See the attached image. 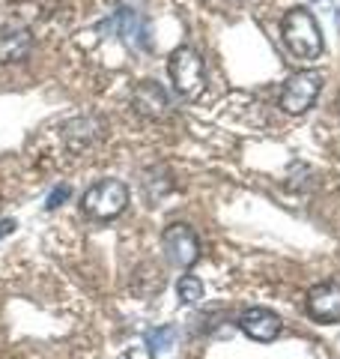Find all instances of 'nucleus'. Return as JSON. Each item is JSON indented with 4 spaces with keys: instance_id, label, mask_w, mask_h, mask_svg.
<instances>
[{
    "instance_id": "1",
    "label": "nucleus",
    "mask_w": 340,
    "mask_h": 359,
    "mask_svg": "<svg viewBox=\"0 0 340 359\" xmlns=\"http://www.w3.org/2000/svg\"><path fill=\"white\" fill-rule=\"evenodd\" d=\"M281 36H283V45L290 48V54L292 57H299V60H316L323 54L320 25H316V18L304 6H296V9H290V13L283 15Z\"/></svg>"
},
{
    "instance_id": "2",
    "label": "nucleus",
    "mask_w": 340,
    "mask_h": 359,
    "mask_svg": "<svg viewBox=\"0 0 340 359\" xmlns=\"http://www.w3.org/2000/svg\"><path fill=\"white\" fill-rule=\"evenodd\" d=\"M167 72L170 81H173V90L183 99H197L206 87V66H203V57L191 45H179L176 51H170Z\"/></svg>"
},
{
    "instance_id": "3",
    "label": "nucleus",
    "mask_w": 340,
    "mask_h": 359,
    "mask_svg": "<svg viewBox=\"0 0 340 359\" xmlns=\"http://www.w3.org/2000/svg\"><path fill=\"white\" fill-rule=\"evenodd\" d=\"M129 207V186L122 180H99L84 192L81 210L93 219H117Z\"/></svg>"
},
{
    "instance_id": "4",
    "label": "nucleus",
    "mask_w": 340,
    "mask_h": 359,
    "mask_svg": "<svg viewBox=\"0 0 340 359\" xmlns=\"http://www.w3.org/2000/svg\"><path fill=\"white\" fill-rule=\"evenodd\" d=\"M320 87H323V72H316V69L292 72L281 87L278 102H281V108L287 111V114H302V111H308L313 105Z\"/></svg>"
},
{
    "instance_id": "5",
    "label": "nucleus",
    "mask_w": 340,
    "mask_h": 359,
    "mask_svg": "<svg viewBox=\"0 0 340 359\" xmlns=\"http://www.w3.org/2000/svg\"><path fill=\"white\" fill-rule=\"evenodd\" d=\"M162 245H164V255L167 261L179 266V269H188L197 264L200 257V240L197 233L188 228V224H167L164 233H162Z\"/></svg>"
},
{
    "instance_id": "6",
    "label": "nucleus",
    "mask_w": 340,
    "mask_h": 359,
    "mask_svg": "<svg viewBox=\"0 0 340 359\" xmlns=\"http://www.w3.org/2000/svg\"><path fill=\"white\" fill-rule=\"evenodd\" d=\"M308 314L320 323H337L340 320V285L337 282H323V285L311 287Z\"/></svg>"
},
{
    "instance_id": "7",
    "label": "nucleus",
    "mask_w": 340,
    "mask_h": 359,
    "mask_svg": "<svg viewBox=\"0 0 340 359\" xmlns=\"http://www.w3.org/2000/svg\"><path fill=\"white\" fill-rule=\"evenodd\" d=\"M239 330L248 335L251 341H275L278 332H281V318L271 309H263V306H254L248 309L242 318H239Z\"/></svg>"
},
{
    "instance_id": "8",
    "label": "nucleus",
    "mask_w": 340,
    "mask_h": 359,
    "mask_svg": "<svg viewBox=\"0 0 340 359\" xmlns=\"http://www.w3.org/2000/svg\"><path fill=\"white\" fill-rule=\"evenodd\" d=\"M132 105L143 117H164L167 114V93L158 81H141L132 93Z\"/></svg>"
},
{
    "instance_id": "9",
    "label": "nucleus",
    "mask_w": 340,
    "mask_h": 359,
    "mask_svg": "<svg viewBox=\"0 0 340 359\" xmlns=\"http://www.w3.org/2000/svg\"><path fill=\"white\" fill-rule=\"evenodd\" d=\"M33 36L27 27H0V63H18L30 54Z\"/></svg>"
},
{
    "instance_id": "10",
    "label": "nucleus",
    "mask_w": 340,
    "mask_h": 359,
    "mask_svg": "<svg viewBox=\"0 0 340 359\" xmlns=\"http://www.w3.org/2000/svg\"><path fill=\"white\" fill-rule=\"evenodd\" d=\"M143 341H146V351H150V356L153 359H158V356H164L170 347H173V341H176V327H155V330H150L143 335Z\"/></svg>"
},
{
    "instance_id": "11",
    "label": "nucleus",
    "mask_w": 340,
    "mask_h": 359,
    "mask_svg": "<svg viewBox=\"0 0 340 359\" xmlns=\"http://www.w3.org/2000/svg\"><path fill=\"white\" fill-rule=\"evenodd\" d=\"M176 297H179V302H185V306H194V302L203 299V282L197 276H183L176 285Z\"/></svg>"
},
{
    "instance_id": "12",
    "label": "nucleus",
    "mask_w": 340,
    "mask_h": 359,
    "mask_svg": "<svg viewBox=\"0 0 340 359\" xmlns=\"http://www.w3.org/2000/svg\"><path fill=\"white\" fill-rule=\"evenodd\" d=\"M66 198H69V186H60V189H54L51 192V198H48V204L45 207L54 210V207H60V201H66Z\"/></svg>"
},
{
    "instance_id": "13",
    "label": "nucleus",
    "mask_w": 340,
    "mask_h": 359,
    "mask_svg": "<svg viewBox=\"0 0 340 359\" xmlns=\"http://www.w3.org/2000/svg\"><path fill=\"white\" fill-rule=\"evenodd\" d=\"M15 231V222L13 219H3L0 222V237H6V233H13Z\"/></svg>"
},
{
    "instance_id": "14",
    "label": "nucleus",
    "mask_w": 340,
    "mask_h": 359,
    "mask_svg": "<svg viewBox=\"0 0 340 359\" xmlns=\"http://www.w3.org/2000/svg\"><path fill=\"white\" fill-rule=\"evenodd\" d=\"M113 6H129V4H138V0H111Z\"/></svg>"
},
{
    "instance_id": "15",
    "label": "nucleus",
    "mask_w": 340,
    "mask_h": 359,
    "mask_svg": "<svg viewBox=\"0 0 340 359\" xmlns=\"http://www.w3.org/2000/svg\"><path fill=\"white\" fill-rule=\"evenodd\" d=\"M120 359H132V356H120Z\"/></svg>"
}]
</instances>
